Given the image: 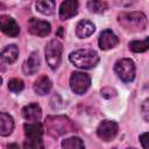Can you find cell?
Instances as JSON below:
<instances>
[{
	"label": "cell",
	"mask_w": 149,
	"mask_h": 149,
	"mask_svg": "<svg viewBox=\"0 0 149 149\" xmlns=\"http://www.w3.org/2000/svg\"><path fill=\"white\" fill-rule=\"evenodd\" d=\"M118 22L126 31H129V33L143 31L148 24L147 16L140 12L121 13L118 16Z\"/></svg>",
	"instance_id": "1"
},
{
	"label": "cell",
	"mask_w": 149,
	"mask_h": 149,
	"mask_svg": "<svg viewBox=\"0 0 149 149\" xmlns=\"http://www.w3.org/2000/svg\"><path fill=\"white\" fill-rule=\"evenodd\" d=\"M69 59L77 68L90 70L99 63V55L93 49H78L70 54Z\"/></svg>",
	"instance_id": "2"
},
{
	"label": "cell",
	"mask_w": 149,
	"mask_h": 149,
	"mask_svg": "<svg viewBox=\"0 0 149 149\" xmlns=\"http://www.w3.org/2000/svg\"><path fill=\"white\" fill-rule=\"evenodd\" d=\"M26 141L23 147L24 148H31V149H38L43 148L42 142V135H43V127L38 121H28L23 125Z\"/></svg>",
	"instance_id": "3"
},
{
	"label": "cell",
	"mask_w": 149,
	"mask_h": 149,
	"mask_svg": "<svg viewBox=\"0 0 149 149\" xmlns=\"http://www.w3.org/2000/svg\"><path fill=\"white\" fill-rule=\"evenodd\" d=\"M45 128L49 135L52 137L61 136L65 133L72 132L73 125L71 120L64 115H56V116H48L45 119Z\"/></svg>",
	"instance_id": "4"
},
{
	"label": "cell",
	"mask_w": 149,
	"mask_h": 149,
	"mask_svg": "<svg viewBox=\"0 0 149 149\" xmlns=\"http://www.w3.org/2000/svg\"><path fill=\"white\" fill-rule=\"evenodd\" d=\"M62 51H63V44L58 40H51L45 45V59L50 69L56 70L62 61Z\"/></svg>",
	"instance_id": "5"
},
{
	"label": "cell",
	"mask_w": 149,
	"mask_h": 149,
	"mask_svg": "<svg viewBox=\"0 0 149 149\" xmlns=\"http://www.w3.org/2000/svg\"><path fill=\"white\" fill-rule=\"evenodd\" d=\"M114 71L125 83H130L135 78V64L130 58L119 59L114 65Z\"/></svg>",
	"instance_id": "6"
},
{
	"label": "cell",
	"mask_w": 149,
	"mask_h": 149,
	"mask_svg": "<svg viewBox=\"0 0 149 149\" xmlns=\"http://www.w3.org/2000/svg\"><path fill=\"white\" fill-rule=\"evenodd\" d=\"M91 86V78L87 73L76 71L71 74L70 87L76 94H84Z\"/></svg>",
	"instance_id": "7"
},
{
	"label": "cell",
	"mask_w": 149,
	"mask_h": 149,
	"mask_svg": "<svg viewBox=\"0 0 149 149\" xmlns=\"http://www.w3.org/2000/svg\"><path fill=\"white\" fill-rule=\"evenodd\" d=\"M118 130H119V126L115 121L104 120L99 123V126L97 128V135L100 140L108 142V141H112L116 136Z\"/></svg>",
	"instance_id": "8"
},
{
	"label": "cell",
	"mask_w": 149,
	"mask_h": 149,
	"mask_svg": "<svg viewBox=\"0 0 149 149\" xmlns=\"http://www.w3.org/2000/svg\"><path fill=\"white\" fill-rule=\"evenodd\" d=\"M27 26H28V31L31 35H35L38 37L48 36L51 31V26L49 22L43 21V20H38L36 17H31L28 21Z\"/></svg>",
	"instance_id": "9"
},
{
	"label": "cell",
	"mask_w": 149,
	"mask_h": 149,
	"mask_svg": "<svg viewBox=\"0 0 149 149\" xmlns=\"http://www.w3.org/2000/svg\"><path fill=\"white\" fill-rule=\"evenodd\" d=\"M0 28L3 34H6L9 37H16L20 33V27L15 22V20L8 15H1L0 16Z\"/></svg>",
	"instance_id": "10"
},
{
	"label": "cell",
	"mask_w": 149,
	"mask_h": 149,
	"mask_svg": "<svg viewBox=\"0 0 149 149\" xmlns=\"http://www.w3.org/2000/svg\"><path fill=\"white\" fill-rule=\"evenodd\" d=\"M118 43H119V38L111 29H105L100 33L98 44L101 50H109V49L116 47Z\"/></svg>",
	"instance_id": "11"
},
{
	"label": "cell",
	"mask_w": 149,
	"mask_h": 149,
	"mask_svg": "<svg viewBox=\"0 0 149 149\" xmlns=\"http://www.w3.org/2000/svg\"><path fill=\"white\" fill-rule=\"evenodd\" d=\"M78 1L77 0H64L59 7V19L68 20L77 15L78 13Z\"/></svg>",
	"instance_id": "12"
},
{
	"label": "cell",
	"mask_w": 149,
	"mask_h": 149,
	"mask_svg": "<svg viewBox=\"0 0 149 149\" xmlns=\"http://www.w3.org/2000/svg\"><path fill=\"white\" fill-rule=\"evenodd\" d=\"M40 65H41V59H40V56L37 52H31L29 55V57L26 59V62L23 63L22 65V71L24 74H34L37 72V70L40 69Z\"/></svg>",
	"instance_id": "13"
},
{
	"label": "cell",
	"mask_w": 149,
	"mask_h": 149,
	"mask_svg": "<svg viewBox=\"0 0 149 149\" xmlns=\"http://www.w3.org/2000/svg\"><path fill=\"white\" fill-rule=\"evenodd\" d=\"M95 30L93 22L90 20H80L76 26V35L79 38H86L91 36Z\"/></svg>",
	"instance_id": "14"
},
{
	"label": "cell",
	"mask_w": 149,
	"mask_h": 149,
	"mask_svg": "<svg viewBox=\"0 0 149 149\" xmlns=\"http://www.w3.org/2000/svg\"><path fill=\"white\" fill-rule=\"evenodd\" d=\"M22 116L27 121H38L42 116V109L37 104H29L22 108Z\"/></svg>",
	"instance_id": "15"
},
{
	"label": "cell",
	"mask_w": 149,
	"mask_h": 149,
	"mask_svg": "<svg viewBox=\"0 0 149 149\" xmlns=\"http://www.w3.org/2000/svg\"><path fill=\"white\" fill-rule=\"evenodd\" d=\"M51 80L47 76H40L34 83V91L38 95H45L51 90Z\"/></svg>",
	"instance_id": "16"
},
{
	"label": "cell",
	"mask_w": 149,
	"mask_h": 149,
	"mask_svg": "<svg viewBox=\"0 0 149 149\" xmlns=\"http://www.w3.org/2000/svg\"><path fill=\"white\" fill-rule=\"evenodd\" d=\"M13 129H14L13 118L7 113L1 112L0 113V135L1 136H8L9 134H12Z\"/></svg>",
	"instance_id": "17"
},
{
	"label": "cell",
	"mask_w": 149,
	"mask_h": 149,
	"mask_svg": "<svg viewBox=\"0 0 149 149\" xmlns=\"http://www.w3.org/2000/svg\"><path fill=\"white\" fill-rule=\"evenodd\" d=\"M17 56H19V49H17V47L15 44L7 45L1 51V59L7 64L14 63L17 59Z\"/></svg>",
	"instance_id": "18"
},
{
	"label": "cell",
	"mask_w": 149,
	"mask_h": 149,
	"mask_svg": "<svg viewBox=\"0 0 149 149\" xmlns=\"http://www.w3.org/2000/svg\"><path fill=\"white\" fill-rule=\"evenodd\" d=\"M36 9L43 15H50L55 12L56 1L55 0H36Z\"/></svg>",
	"instance_id": "19"
},
{
	"label": "cell",
	"mask_w": 149,
	"mask_h": 149,
	"mask_svg": "<svg viewBox=\"0 0 149 149\" xmlns=\"http://www.w3.org/2000/svg\"><path fill=\"white\" fill-rule=\"evenodd\" d=\"M86 7L91 13L101 14L107 9V3L102 0H88Z\"/></svg>",
	"instance_id": "20"
},
{
	"label": "cell",
	"mask_w": 149,
	"mask_h": 149,
	"mask_svg": "<svg viewBox=\"0 0 149 149\" xmlns=\"http://www.w3.org/2000/svg\"><path fill=\"white\" fill-rule=\"evenodd\" d=\"M129 50L133 52H144L149 50V36L141 41H132L128 44Z\"/></svg>",
	"instance_id": "21"
},
{
	"label": "cell",
	"mask_w": 149,
	"mask_h": 149,
	"mask_svg": "<svg viewBox=\"0 0 149 149\" xmlns=\"http://www.w3.org/2000/svg\"><path fill=\"white\" fill-rule=\"evenodd\" d=\"M62 147L68 148V149H74V148H84L85 144L79 137L73 136V137H69V139L63 140L62 141Z\"/></svg>",
	"instance_id": "22"
},
{
	"label": "cell",
	"mask_w": 149,
	"mask_h": 149,
	"mask_svg": "<svg viewBox=\"0 0 149 149\" xmlns=\"http://www.w3.org/2000/svg\"><path fill=\"white\" fill-rule=\"evenodd\" d=\"M24 88V84L19 78H13L8 81V90L13 93H20Z\"/></svg>",
	"instance_id": "23"
},
{
	"label": "cell",
	"mask_w": 149,
	"mask_h": 149,
	"mask_svg": "<svg viewBox=\"0 0 149 149\" xmlns=\"http://www.w3.org/2000/svg\"><path fill=\"white\" fill-rule=\"evenodd\" d=\"M141 114H142V118L149 122V98L146 99L143 102H142V106H141Z\"/></svg>",
	"instance_id": "24"
},
{
	"label": "cell",
	"mask_w": 149,
	"mask_h": 149,
	"mask_svg": "<svg viewBox=\"0 0 149 149\" xmlns=\"http://www.w3.org/2000/svg\"><path fill=\"white\" fill-rule=\"evenodd\" d=\"M101 95H102L104 98L109 99V98L116 95V91H115L114 88H111V87H105V88L101 90Z\"/></svg>",
	"instance_id": "25"
},
{
	"label": "cell",
	"mask_w": 149,
	"mask_h": 149,
	"mask_svg": "<svg viewBox=\"0 0 149 149\" xmlns=\"http://www.w3.org/2000/svg\"><path fill=\"white\" fill-rule=\"evenodd\" d=\"M140 142L141 146L146 149H149V133H143L140 135Z\"/></svg>",
	"instance_id": "26"
},
{
	"label": "cell",
	"mask_w": 149,
	"mask_h": 149,
	"mask_svg": "<svg viewBox=\"0 0 149 149\" xmlns=\"http://www.w3.org/2000/svg\"><path fill=\"white\" fill-rule=\"evenodd\" d=\"M113 1L120 7H128L134 2V0H113Z\"/></svg>",
	"instance_id": "27"
}]
</instances>
